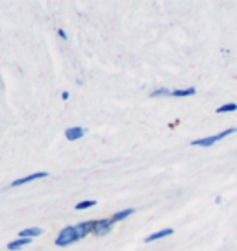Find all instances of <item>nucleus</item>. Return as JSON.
<instances>
[{
	"mask_svg": "<svg viewBox=\"0 0 237 251\" xmlns=\"http://www.w3.org/2000/svg\"><path fill=\"white\" fill-rule=\"evenodd\" d=\"M74 227H76V233H78L80 240H82V238H86V236L93 231V220H89V222H82V224L74 226Z\"/></svg>",
	"mask_w": 237,
	"mask_h": 251,
	"instance_id": "0eeeda50",
	"label": "nucleus"
},
{
	"mask_svg": "<svg viewBox=\"0 0 237 251\" xmlns=\"http://www.w3.org/2000/svg\"><path fill=\"white\" fill-rule=\"evenodd\" d=\"M111 229H113V222L111 218H104V220H93V235L95 236H104L108 235Z\"/></svg>",
	"mask_w": 237,
	"mask_h": 251,
	"instance_id": "7ed1b4c3",
	"label": "nucleus"
},
{
	"mask_svg": "<svg viewBox=\"0 0 237 251\" xmlns=\"http://www.w3.org/2000/svg\"><path fill=\"white\" fill-rule=\"evenodd\" d=\"M135 212V209H126V211H118V212H115L113 216H111V222L115 224V222H120V220H124V218H128V216H132Z\"/></svg>",
	"mask_w": 237,
	"mask_h": 251,
	"instance_id": "9b49d317",
	"label": "nucleus"
},
{
	"mask_svg": "<svg viewBox=\"0 0 237 251\" xmlns=\"http://www.w3.org/2000/svg\"><path fill=\"white\" fill-rule=\"evenodd\" d=\"M86 133H87L86 127L74 126V127H67V129H65V139H67V141H71V142H74V141H78V139H82Z\"/></svg>",
	"mask_w": 237,
	"mask_h": 251,
	"instance_id": "39448f33",
	"label": "nucleus"
},
{
	"mask_svg": "<svg viewBox=\"0 0 237 251\" xmlns=\"http://www.w3.org/2000/svg\"><path fill=\"white\" fill-rule=\"evenodd\" d=\"M58 35H59L61 39L67 41V31H65V30H61V28H59V30H58Z\"/></svg>",
	"mask_w": 237,
	"mask_h": 251,
	"instance_id": "2eb2a0df",
	"label": "nucleus"
},
{
	"mask_svg": "<svg viewBox=\"0 0 237 251\" xmlns=\"http://www.w3.org/2000/svg\"><path fill=\"white\" fill-rule=\"evenodd\" d=\"M174 233L173 227H167V229H161V231H156V233H152L145 238V242L150 244V242H156V240H161V238H165V236H171Z\"/></svg>",
	"mask_w": 237,
	"mask_h": 251,
	"instance_id": "423d86ee",
	"label": "nucleus"
},
{
	"mask_svg": "<svg viewBox=\"0 0 237 251\" xmlns=\"http://www.w3.org/2000/svg\"><path fill=\"white\" fill-rule=\"evenodd\" d=\"M61 100H69V93H67V91L61 93Z\"/></svg>",
	"mask_w": 237,
	"mask_h": 251,
	"instance_id": "dca6fc26",
	"label": "nucleus"
},
{
	"mask_svg": "<svg viewBox=\"0 0 237 251\" xmlns=\"http://www.w3.org/2000/svg\"><path fill=\"white\" fill-rule=\"evenodd\" d=\"M43 235V229L41 227H28V229H23V231H19V238H35V236Z\"/></svg>",
	"mask_w": 237,
	"mask_h": 251,
	"instance_id": "6e6552de",
	"label": "nucleus"
},
{
	"mask_svg": "<svg viewBox=\"0 0 237 251\" xmlns=\"http://www.w3.org/2000/svg\"><path fill=\"white\" fill-rule=\"evenodd\" d=\"M232 111H237V103H222L221 107H217V111L215 113H232Z\"/></svg>",
	"mask_w": 237,
	"mask_h": 251,
	"instance_id": "4468645a",
	"label": "nucleus"
},
{
	"mask_svg": "<svg viewBox=\"0 0 237 251\" xmlns=\"http://www.w3.org/2000/svg\"><path fill=\"white\" fill-rule=\"evenodd\" d=\"M171 89H167V87H159V89H154L150 93V98H163V96H171Z\"/></svg>",
	"mask_w": 237,
	"mask_h": 251,
	"instance_id": "f8f14e48",
	"label": "nucleus"
},
{
	"mask_svg": "<svg viewBox=\"0 0 237 251\" xmlns=\"http://www.w3.org/2000/svg\"><path fill=\"white\" fill-rule=\"evenodd\" d=\"M48 177V172H33L30 176H24V177H19L11 183V187H21V185H26V183H30V181H35V179H45Z\"/></svg>",
	"mask_w": 237,
	"mask_h": 251,
	"instance_id": "20e7f679",
	"label": "nucleus"
},
{
	"mask_svg": "<svg viewBox=\"0 0 237 251\" xmlns=\"http://www.w3.org/2000/svg\"><path fill=\"white\" fill-rule=\"evenodd\" d=\"M30 242H32L30 238H17V240H13V242H8V250H9V251L21 250V248H24V246H28Z\"/></svg>",
	"mask_w": 237,
	"mask_h": 251,
	"instance_id": "9d476101",
	"label": "nucleus"
},
{
	"mask_svg": "<svg viewBox=\"0 0 237 251\" xmlns=\"http://www.w3.org/2000/svg\"><path fill=\"white\" fill-rule=\"evenodd\" d=\"M234 133H237V127H228V129H224V131H221V133H217V135H211V137L197 139V141H193L191 144H193V146H213L215 142L222 141V139H226L228 135H234Z\"/></svg>",
	"mask_w": 237,
	"mask_h": 251,
	"instance_id": "f03ea898",
	"label": "nucleus"
},
{
	"mask_svg": "<svg viewBox=\"0 0 237 251\" xmlns=\"http://www.w3.org/2000/svg\"><path fill=\"white\" fill-rule=\"evenodd\" d=\"M80 236L76 233V227L74 226H67L59 231V235L56 236V246H59V248H65V246H71V244L78 242Z\"/></svg>",
	"mask_w": 237,
	"mask_h": 251,
	"instance_id": "f257e3e1",
	"label": "nucleus"
},
{
	"mask_svg": "<svg viewBox=\"0 0 237 251\" xmlns=\"http://www.w3.org/2000/svg\"><path fill=\"white\" fill-rule=\"evenodd\" d=\"M197 94V89L195 87H187V89H176L171 93V96L174 98H185V96H195Z\"/></svg>",
	"mask_w": 237,
	"mask_h": 251,
	"instance_id": "1a4fd4ad",
	"label": "nucleus"
},
{
	"mask_svg": "<svg viewBox=\"0 0 237 251\" xmlns=\"http://www.w3.org/2000/svg\"><path fill=\"white\" fill-rule=\"evenodd\" d=\"M96 205V200H86V201H80V203L74 205L76 211H86V209H91Z\"/></svg>",
	"mask_w": 237,
	"mask_h": 251,
	"instance_id": "ddd939ff",
	"label": "nucleus"
}]
</instances>
